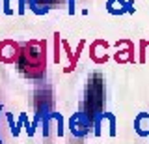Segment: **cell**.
Here are the masks:
<instances>
[{"mask_svg":"<svg viewBox=\"0 0 149 144\" xmlns=\"http://www.w3.org/2000/svg\"><path fill=\"white\" fill-rule=\"evenodd\" d=\"M67 127H69V131H71L73 137L84 138L93 129V118L88 116L86 112H74L71 118H69Z\"/></svg>","mask_w":149,"mask_h":144,"instance_id":"obj_1","label":"cell"},{"mask_svg":"<svg viewBox=\"0 0 149 144\" xmlns=\"http://www.w3.org/2000/svg\"><path fill=\"white\" fill-rule=\"evenodd\" d=\"M26 6L36 15H45L52 10V0H26Z\"/></svg>","mask_w":149,"mask_h":144,"instance_id":"obj_4","label":"cell"},{"mask_svg":"<svg viewBox=\"0 0 149 144\" xmlns=\"http://www.w3.org/2000/svg\"><path fill=\"white\" fill-rule=\"evenodd\" d=\"M134 131L138 137H149V112H140L134 118Z\"/></svg>","mask_w":149,"mask_h":144,"instance_id":"obj_3","label":"cell"},{"mask_svg":"<svg viewBox=\"0 0 149 144\" xmlns=\"http://www.w3.org/2000/svg\"><path fill=\"white\" fill-rule=\"evenodd\" d=\"M2 10L6 15H13V8H11V0H2Z\"/></svg>","mask_w":149,"mask_h":144,"instance_id":"obj_8","label":"cell"},{"mask_svg":"<svg viewBox=\"0 0 149 144\" xmlns=\"http://www.w3.org/2000/svg\"><path fill=\"white\" fill-rule=\"evenodd\" d=\"M50 114H52V118H54V122H56V135H58V137H63L65 125H63V116H62V112H50Z\"/></svg>","mask_w":149,"mask_h":144,"instance_id":"obj_6","label":"cell"},{"mask_svg":"<svg viewBox=\"0 0 149 144\" xmlns=\"http://www.w3.org/2000/svg\"><path fill=\"white\" fill-rule=\"evenodd\" d=\"M106 11H108L110 15H125V13H127L119 6L118 0H106Z\"/></svg>","mask_w":149,"mask_h":144,"instance_id":"obj_5","label":"cell"},{"mask_svg":"<svg viewBox=\"0 0 149 144\" xmlns=\"http://www.w3.org/2000/svg\"><path fill=\"white\" fill-rule=\"evenodd\" d=\"M17 60V45L13 41H2L0 43V62L4 64H13Z\"/></svg>","mask_w":149,"mask_h":144,"instance_id":"obj_2","label":"cell"},{"mask_svg":"<svg viewBox=\"0 0 149 144\" xmlns=\"http://www.w3.org/2000/svg\"><path fill=\"white\" fill-rule=\"evenodd\" d=\"M6 120L9 124V133L13 135V137H17V129H15V120H13V114L11 112H6Z\"/></svg>","mask_w":149,"mask_h":144,"instance_id":"obj_7","label":"cell"},{"mask_svg":"<svg viewBox=\"0 0 149 144\" xmlns=\"http://www.w3.org/2000/svg\"><path fill=\"white\" fill-rule=\"evenodd\" d=\"M2 114H4V107L0 105V118H2ZM0 144H6V142H4V137H2V133H0Z\"/></svg>","mask_w":149,"mask_h":144,"instance_id":"obj_11","label":"cell"},{"mask_svg":"<svg viewBox=\"0 0 149 144\" xmlns=\"http://www.w3.org/2000/svg\"><path fill=\"white\" fill-rule=\"evenodd\" d=\"M69 15H74V0H69Z\"/></svg>","mask_w":149,"mask_h":144,"instance_id":"obj_10","label":"cell"},{"mask_svg":"<svg viewBox=\"0 0 149 144\" xmlns=\"http://www.w3.org/2000/svg\"><path fill=\"white\" fill-rule=\"evenodd\" d=\"M54 62L60 64V34H56V56H54Z\"/></svg>","mask_w":149,"mask_h":144,"instance_id":"obj_9","label":"cell"}]
</instances>
